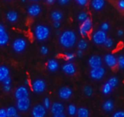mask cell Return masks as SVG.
<instances>
[{
  "instance_id": "obj_43",
  "label": "cell",
  "mask_w": 124,
  "mask_h": 117,
  "mask_svg": "<svg viewBox=\"0 0 124 117\" xmlns=\"http://www.w3.org/2000/svg\"><path fill=\"white\" fill-rule=\"evenodd\" d=\"M0 117H7V109H0Z\"/></svg>"
},
{
  "instance_id": "obj_27",
  "label": "cell",
  "mask_w": 124,
  "mask_h": 117,
  "mask_svg": "<svg viewBox=\"0 0 124 117\" xmlns=\"http://www.w3.org/2000/svg\"><path fill=\"white\" fill-rule=\"evenodd\" d=\"M68 115H70V117H74L76 115H77V111H78V109L77 107L73 105V104H70L68 106Z\"/></svg>"
},
{
  "instance_id": "obj_41",
  "label": "cell",
  "mask_w": 124,
  "mask_h": 117,
  "mask_svg": "<svg viewBox=\"0 0 124 117\" xmlns=\"http://www.w3.org/2000/svg\"><path fill=\"white\" fill-rule=\"evenodd\" d=\"M2 83H3V84H11V83H12V79H11V77L9 76H7L3 82H2Z\"/></svg>"
},
{
  "instance_id": "obj_23",
  "label": "cell",
  "mask_w": 124,
  "mask_h": 117,
  "mask_svg": "<svg viewBox=\"0 0 124 117\" xmlns=\"http://www.w3.org/2000/svg\"><path fill=\"white\" fill-rule=\"evenodd\" d=\"M51 18L53 21H61L63 18V14L59 10H54L51 13Z\"/></svg>"
},
{
  "instance_id": "obj_24",
  "label": "cell",
  "mask_w": 124,
  "mask_h": 117,
  "mask_svg": "<svg viewBox=\"0 0 124 117\" xmlns=\"http://www.w3.org/2000/svg\"><path fill=\"white\" fill-rule=\"evenodd\" d=\"M17 109L14 106H9L7 109V117H18Z\"/></svg>"
},
{
  "instance_id": "obj_34",
  "label": "cell",
  "mask_w": 124,
  "mask_h": 117,
  "mask_svg": "<svg viewBox=\"0 0 124 117\" xmlns=\"http://www.w3.org/2000/svg\"><path fill=\"white\" fill-rule=\"evenodd\" d=\"M64 58H65V59L67 61L70 62V61H72L73 60H74V58H75V55H74L73 53H72V52H66V53H65V55H64Z\"/></svg>"
},
{
  "instance_id": "obj_3",
  "label": "cell",
  "mask_w": 124,
  "mask_h": 117,
  "mask_svg": "<svg viewBox=\"0 0 124 117\" xmlns=\"http://www.w3.org/2000/svg\"><path fill=\"white\" fill-rule=\"evenodd\" d=\"M93 27L92 20L90 17H88L84 21L81 23V25L79 28V33L81 36L86 37L88 36L89 32H91Z\"/></svg>"
},
{
  "instance_id": "obj_26",
  "label": "cell",
  "mask_w": 124,
  "mask_h": 117,
  "mask_svg": "<svg viewBox=\"0 0 124 117\" xmlns=\"http://www.w3.org/2000/svg\"><path fill=\"white\" fill-rule=\"evenodd\" d=\"M113 87L112 86L108 83V82H106L103 86H102V92L104 95H108L109 94H110L112 92V90H113Z\"/></svg>"
},
{
  "instance_id": "obj_37",
  "label": "cell",
  "mask_w": 124,
  "mask_h": 117,
  "mask_svg": "<svg viewBox=\"0 0 124 117\" xmlns=\"http://www.w3.org/2000/svg\"><path fill=\"white\" fill-rule=\"evenodd\" d=\"M75 1L79 6H81V7L86 6L89 1V0H75Z\"/></svg>"
},
{
  "instance_id": "obj_52",
  "label": "cell",
  "mask_w": 124,
  "mask_h": 117,
  "mask_svg": "<svg viewBox=\"0 0 124 117\" xmlns=\"http://www.w3.org/2000/svg\"><path fill=\"white\" fill-rule=\"evenodd\" d=\"M30 1H37L39 0H30Z\"/></svg>"
},
{
  "instance_id": "obj_51",
  "label": "cell",
  "mask_w": 124,
  "mask_h": 117,
  "mask_svg": "<svg viewBox=\"0 0 124 117\" xmlns=\"http://www.w3.org/2000/svg\"><path fill=\"white\" fill-rule=\"evenodd\" d=\"M21 1H22L23 3H25V2L26 1V0H21Z\"/></svg>"
},
{
  "instance_id": "obj_36",
  "label": "cell",
  "mask_w": 124,
  "mask_h": 117,
  "mask_svg": "<svg viewBox=\"0 0 124 117\" xmlns=\"http://www.w3.org/2000/svg\"><path fill=\"white\" fill-rule=\"evenodd\" d=\"M100 29L102 30V31H105V32H107L110 29V25H109V23H106V22L102 23V25H100Z\"/></svg>"
},
{
  "instance_id": "obj_5",
  "label": "cell",
  "mask_w": 124,
  "mask_h": 117,
  "mask_svg": "<svg viewBox=\"0 0 124 117\" xmlns=\"http://www.w3.org/2000/svg\"><path fill=\"white\" fill-rule=\"evenodd\" d=\"M51 113L54 117H65V106L62 103L55 102L52 104L50 108Z\"/></svg>"
},
{
  "instance_id": "obj_6",
  "label": "cell",
  "mask_w": 124,
  "mask_h": 117,
  "mask_svg": "<svg viewBox=\"0 0 124 117\" xmlns=\"http://www.w3.org/2000/svg\"><path fill=\"white\" fill-rule=\"evenodd\" d=\"M106 73L105 68H103L102 66L98 67V68H91L89 71V76L91 79L99 81L103 79Z\"/></svg>"
},
{
  "instance_id": "obj_9",
  "label": "cell",
  "mask_w": 124,
  "mask_h": 117,
  "mask_svg": "<svg viewBox=\"0 0 124 117\" xmlns=\"http://www.w3.org/2000/svg\"><path fill=\"white\" fill-rule=\"evenodd\" d=\"M17 109L21 112L27 111L31 107V100L29 98H24L17 100Z\"/></svg>"
},
{
  "instance_id": "obj_13",
  "label": "cell",
  "mask_w": 124,
  "mask_h": 117,
  "mask_svg": "<svg viewBox=\"0 0 124 117\" xmlns=\"http://www.w3.org/2000/svg\"><path fill=\"white\" fill-rule=\"evenodd\" d=\"M31 114L33 117H44L46 114V109L43 105L38 104L33 108Z\"/></svg>"
},
{
  "instance_id": "obj_14",
  "label": "cell",
  "mask_w": 124,
  "mask_h": 117,
  "mask_svg": "<svg viewBox=\"0 0 124 117\" xmlns=\"http://www.w3.org/2000/svg\"><path fill=\"white\" fill-rule=\"evenodd\" d=\"M9 34L5 27L0 23V47L5 46L9 42Z\"/></svg>"
},
{
  "instance_id": "obj_22",
  "label": "cell",
  "mask_w": 124,
  "mask_h": 117,
  "mask_svg": "<svg viewBox=\"0 0 124 117\" xmlns=\"http://www.w3.org/2000/svg\"><path fill=\"white\" fill-rule=\"evenodd\" d=\"M7 19L10 23H15L18 20V13L16 11L10 10L7 13Z\"/></svg>"
},
{
  "instance_id": "obj_46",
  "label": "cell",
  "mask_w": 124,
  "mask_h": 117,
  "mask_svg": "<svg viewBox=\"0 0 124 117\" xmlns=\"http://www.w3.org/2000/svg\"><path fill=\"white\" fill-rule=\"evenodd\" d=\"M83 55H84V50H78V51L76 52V56L78 58H82Z\"/></svg>"
},
{
  "instance_id": "obj_21",
  "label": "cell",
  "mask_w": 124,
  "mask_h": 117,
  "mask_svg": "<svg viewBox=\"0 0 124 117\" xmlns=\"http://www.w3.org/2000/svg\"><path fill=\"white\" fill-rule=\"evenodd\" d=\"M9 69L5 66H0V82H2L9 76Z\"/></svg>"
},
{
  "instance_id": "obj_19",
  "label": "cell",
  "mask_w": 124,
  "mask_h": 117,
  "mask_svg": "<svg viewBox=\"0 0 124 117\" xmlns=\"http://www.w3.org/2000/svg\"><path fill=\"white\" fill-rule=\"evenodd\" d=\"M59 63L55 59L49 60L46 64V67L48 70L51 72H55L59 69Z\"/></svg>"
},
{
  "instance_id": "obj_32",
  "label": "cell",
  "mask_w": 124,
  "mask_h": 117,
  "mask_svg": "<svg viewBox=\"0 0 124 117\" xmlns=\"http://www.w3.org/2000/svg\"><path fill=\"white\" fill-rule=\"evenodd\" d=\"M84 94H85L86 96L91 97V96L93 95L94 91H93V89H92V87L91 86L86 85V86H85L84 88Z\"/></svg>"
},
{
  "instance_id": "obj_4",
  "label": "cell",
  "mask_w": 124,
  "mask_h": 117,
  "mask_svg": "<svg viewBox=\"0 0 124 117\" xmlns=\"http://www.w3.org/2000/svg\"><path fill=\"white\" fill-rule=\"evenodd\" d=\"M107 38H108V36H107L106 32L101 29L97 30L95 32H94V33L92 34V36L93 42L96 45H98V46L104 44Z\"/></svg>"
},
{
  "instance_id": "obj_18",
  "label": "cell",
  "mask_w": 124,
  "mask_h": 117,
  "mask_svg": "<svg viewBox=\"0 0 124 117\" xmlns=\"http://www.w3.org/2000/svg\"><path fill=\"white\" fill-rule=\"evenodd\" d=\"M106 4L105 0H92L91 6L95 11H101Z\"/></svg>"
},
{
  "instance_id": "obj_8",
  "label": "cell",
  "mask_w": 124,
  "mask_h": 117,
  "mask_svg": "<svg viewBox=\"0 0 124 117\" xmlns=\"http://www.w3.org/2000/svg\"><path fill=\"white\" fill-rule=\"evenodd\" d=\"M32 90L36 93H42L45 91L46 88V84L44 80L41 79H37L33 81L31 85Z\"/></svg>"
},
{
  "instance_id": "obj_17",
  "label": "cell",
  "mask_w": 124,
  "mask_h": 117,
  "mask_svg": "<svg viewBox=\"0 0 124 117\" xmlns=\"http://www.w3.org/2000/svg\"><path fill=\"white\" fill-rule=\"evenodd\" d=\"M62 70L65 74H67L68 76H73L76 73V66L70 61L65 63L62 67Z\"/></svg>"
},
{
  "instance_id": "obj_50",
  "label": "cell",
  "mask_w": 124,
  "mask_h": 117,
  "mask_svg": "<svg viewBox=\"0 0 124 117\" xmlns=\"http://www.w3.org/2000/svg\"><path fill=\"white\" fill-rule=\"evenodd\" d=\"M56 33H57V35H60V33H61V32H60V31H57L56 32Z\"/></svg>"
},
{
  "instance_id": "obj_20",
  "label": "cell",
  "mask_w": 124,
  "mask_h": 117,
  "mask_svg": "<svg viewBox=\"0 0 124 117\" xmlns=\"http://www.w3.org/2000/svg\"><path fill=\"white\" fill-rule=\"evenodd\" d=\"M103 110L107 113H110L114 109V103L111 100H107L102 104Z\"/></svg>"
},
{
  "instance_id": "obj_35",
  "label": "cell",
  "mask_w": 124,
  "mask_h": 117,
  "mask_svg": "<svg viewBox=\"0 0 124 117\" xmlns=\"http://www.w3.org/2000/svg\"><path fill=\"white\" fill-rule=\"evenodd\" d=\"M43 106L46 108V109H49L51 108V106H52V103H51V101L49 100V98H45L44 101H43Z\"/></svg>"
},
{
  "instance_id": "obj_12",
  "label": "cell",
  "mask_w": 124,
  "mask_h": 117,
  "mask_svg": "<svg viewBox=\"0 0 124 117\" xmlns=\"http://www.w3.org/2000/svg\"><path fill=\"white\" fill-rule=\"evenodd\" d=\"M58 95L60 99L64 100H69L73 95V90L68 87H62L58 91Z\"/></svg>"
},
{
  "instance_id": "obj_28",
  "label": "cell",
  "mask_w": 124,
  "mask_h": 117,
  "mask_svg": "<svg viewBox=\"0 0 124 117\" xmlns=\"http://www.w3.org/2000/svg\"><path fill=\"white\" fill-rule=\"evenodd\" d=\"M77 47H78V50H85L87 49L88 47V43L85 40V39H80L78 42V44H77Z\"/></svg>"
},
{
  "instance_id": "obj_15",
  "label": "cell",
  "mask_w": 124,
  "mask_h": 117,
  "mask_svg": "<svg viewBox=\"0 0 124 117\" xmlns=\"http://www.w3.org/2000/svg\"><path fill=\"white\" fill-rule=\"evenodd\" d=\"M29 96V91L28 88L25 86H20L18 88L16 89L15 92V97L16 100L28 98Z\"/></svg>"
},
{
  "instance_id": "obj_40",
  "label": "cell",
  "mask_w": 124,
  "mask_h": 117,
  "mask_svg": "<svg viewBox=\"0 0 124 117\" xmlns=\"http://www.w3.org/2000/svg\"><path fill=\"white\" fill-rule=\"evenodd\" d=\"M12 89L11 84H4L3 86V90L6 92H9Z\"/></svg>"
},
{
  "instance_id": "obj_16",
  "label": "cell",
  "mask_w": 124,
  "mask_h": 117,
  "mask_svg": "<svg viewBox=\"0 0 124 117\" xmlns=\"http://www.w3.org/2000/svg\"><path fill=\"white\" fill-rule=\"evenodd\" d=\"M27 12L31 17H37L41 12V7L38 4H32L28 7Z\"/></svg>"
},
{
  "instance_id": "obj_1",
  "label": "cell",
  "mask_w": 124,
  "mask_h": 117,
  "mask_svg": "<svg viewBox=\"0 0 124 117\" xmlns=\"http://www.w3.org/2000/svg\"><path fill=\"white\" fill-rule=\"evenodd\" d=\"M59 43L62 47L65 49H70L77 43V35L73 31H65L60 35Z\"/></svg>"
},
{
  "instance_id": "obj_39",
  "label": "cell",
  "mask_w": 124,
  "mask_h": 117,
  "mask_svg": "<svg viewBox=\"0 0 124 117\" xmlns=\"http://www.w3.org/2000/svg\"><path fill=\"white\" fill-rule=\"evenodd\" d=\"M113 117H124V111H118L113 114Z\"/></svg>"
},
{
  "instance_id": "obj_49",
  "label": "cell",
  "mask_w": 124,
  "mask_h": 117,
  "mask_svg": "<svg viewBox=\"0 0 124 117\" xmlns=\"http://www.w3.org/2000/svg\"><path fill=\"white\" fill-rule=\"evenodd\" d=\"M30 82H29V80L28 79H25V85H29Z\"/></svg>"
},
{
  "instance_id": "obj_42",
  "label": "cell",
  "mask_w": 124,
  "mask_h": 117,
  "mask_svg": "<svg viewBox=\"0 0 124 117\" xmlns=\"http://www.w3.org/2000/svg\"><path fill=\"white\" fill-rule=\"evenodd\" d=\"M118 7L121 10H124V0H119L118 1Z\"/></svg>"
},
{
  "instance_id": "obj_11",
  "label": "cell",
  "mask_w": 124,
  "mask_h": 117,
  "mask_svg": "<svg viewBox=\"0 0 124 117\" xmlns=\"http://www.w3.org/2000/svg\"><path fill=\"white\" fill-rule=\"evenodd\" d=\"M104 63L105 65L111 68H113L118 66V59L117 58L111 53H108L104 57Z\"/></svg>"
},
{
  "instance_id": "obj_10",
  "label": "cell",
  "mask_w": 124,
  "mask_h": 117,
  "mask_svg": "<svg viewBox=\"0 0 124 117\" xmlns=\"http://www.w3.org/2000/svg\"><path fill=\"white\" fill-rule=\"evenodd\" d=\"M102 63H103V60L98 55H92L88 60V64L91 68H94L102 66Z\"/></svg>"
},
{
  "instance_id": "obj_47",
  "label": "cell",
  "mask_w": 124,
  "mask_h": 117,
  "mask_svg": "<svg viewBox=\"0 0 124 117\" xmlns=\"http://www.w3.org/2000/svg\"><path fill=\"white\" fill-rule=\"evenodd\" d=\"M117 35H118L119 37H121V36H123L124 35V30H122V29H119V30L117 31Z\"/></svg>"
},
{
  "instance_id": "obj_2",
  "label": "cell",
  "mask_w": 124,
  "mask_h": 117,
  "mask_svg": "<svg viewBox=\"0 0 124 117\" xmlns=\"http://www.w3.org/2000/svg\"><path fill=\"white\" fill-rule=\"evenodd\" d=\"M34 36L39 42L46 41L50 36V29L44 25H37L34 28Z\"/></svg>"
},
{
  "instance_id": "obj_29",
  "label": "cell",
  "mask_w": 124,
  "mask_h": 117,
  "mask_svg": "<svg viewBox=\"0 0 124 117\" xmlns=\"http://www.w3.org/2000/svg\"><path fill=\"white\" fill-rule=\"evenodd\" d=\"M108 82L112 86L113 88H115V87H116L118 86V84L119 83V79L116 76H113V77H110L108 79Z\"/></svg>"
},
{
  "instance_id": "obj_33",
  "label": "cell",
  "mask_w": 124,
  "mask_h": 117,
  "mask_svg": "<svg viewBox=\"0 0 124 117\" xmlns=\"http://www.w3.org/2000/svg\"><path fill=\"white\" fill-rule=\"evenodd\" d=\"M118 66L119 67L120 69H124V55H119L118 58Z\"/></svg>"
},
{
  "instance_id": "obj_38",
  "label": "cell",
  "mask_w": 124,
  "mask_h": 117,
  "mask_svg": "<svg viewBox=\"0 0 124 117\" xmlns=\"http://www.w3.org/2000/svg\"><path fill=\"white\" fill-rule=\"evenodd\" d=\"M40 52H41V54H42L44 55H47L49 53V49L46 46H42L40 48Z\"/></svg>"
},
{
  "instance_id": "obj_31",
  "label": "cell",
  "mask_w": 124,
  "mask_h": 117,
  "mask_svg": "<svg viewBox=\"0 0 124 117\" xmlns=\"http://www.w3.org/2000/svg\"><path fill=\"white\" fill-rule=\"evenodd\" d=\"M89 17V15H88V13L87 12H80L78 15V16H77V19H78V21H80V22H83V21H84L86 19H87Z\"/></svg>"
},
{
  "instance_id": "obj_48",
  "label": "cell",
  "mask_w": 124,
  "mask_h": 117,
  "mask_svg": "<svg viewBox=\"0 0 124 117\" xmlns=\"http://www.w3.org/2000/svg\"><path fill=\"white\" fill-rule=\"evenodd\" d=\"M46 1L49 4H53V3L55 1V0H46Z\"/></svg>"
},
{
  "instance_id": "obj_7",
  "label": "cell",
  "mask_w": 124,
  "mask_h": 117,
  "mask_svg": "<svg viewBox=\"0 0 124 117\" xmlns=\"http://www.w3.org/2000/svg\"><path fill=\"white\" fill-rule=\"evenodd\" d=\"M27 47V42L23 38H17L12 43L13 50L17 53L23 52Z\"/></svg>"
},
{
  "instance_id": "obj_25",
  "label": "cell",
  "mask_w": 124,
  "mask_h": 117,
  "mask_svg": "<svg viewBox=\"0 0 124 117\" xmlns=\"http://www.w3.org/2000/svg\"><path fill=\"white\" fill-rule=\"evenodd\" d=\"M77 116L78 117H89V111L86 108L81 107L78 109Z\"/></svg>"
},
{
  "instance_id": "obj_45",
  "label": "cell",
  "mask_w": 124,
  "mask_h": 117,
  "mask_svg": "<svg viewBox=\"0 0 124 117\" xmlns=\"http://www.w3.org/2000/svg\"><path fill=\"white\" fill-rule=\"evenodd\" d=\"M53 26H54V28L58 29V28L61 26L60 21H54V23H53Z\"/></svg>"
},
{
  "instance_id": "obj_30",
  "label": "cell",
  "mask_w": 124,
  "mask_h": 117,
  "mask_svg": "<svg viewBox=\"0 0 124 117\" xmlns=\"http://www.w3.org/2000/svg\"><path fill=\"white\" fill-rule=\"evenodd\" d=\"M106 48L108 49H112L114 45H115V43H114V41L111 39V38H107V39L105 40L104 44H103Z\"/></svg>"
},
{
  "instance_id": "obj_44",
  "label": "cell",
  "mask_w": 124,
  "mask_h": 117,
  "mask_svg": "<svg viewBox=\"0 0 124 117\" xmlns=\"http://www.w3.org/2000/svg\"><path fill=\"white\" fill-rule=\"evenodd\" d=\"M58 1V3L60 4V5H66V4H68L69 2H70V0H57Z\"/></svg>"
}]
</instances>
